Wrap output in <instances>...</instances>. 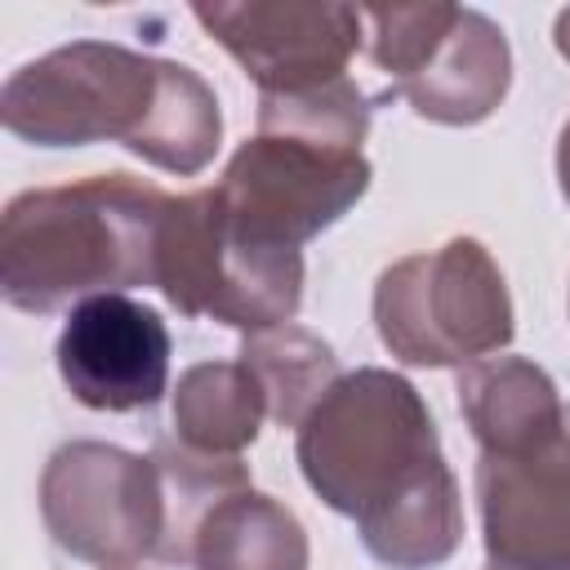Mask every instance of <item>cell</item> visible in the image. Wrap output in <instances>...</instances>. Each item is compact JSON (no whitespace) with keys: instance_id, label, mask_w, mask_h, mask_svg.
I'll return each mask as SVG.
<instances>
[{"instance_id":"1","label":"cell","mask_w":570,"mask_h":570,"mask_svg":"<svg viewBox=\"0 0 570 570\" xmlns=\"http://www.w3.org/2000/svg\"><path fill=\"white\" fill-rule=\"evenodd\" d=\"M312 494L356 521L361 548L387 570H436L463 543V494L441 454L436 419L396 370H352L294 428Z\"/></svg>"},{"instance_id":"2","label":"cell","mask_w":570,"mask_h":570,"mask_svg":"<svg viewBox=\"0 0 570 570\" xmlns=\"http://www.w3.org/2000/svg\"><path fill=\"white\" fill-rule=\"evenodd\" d=\"M0 120L31 147L120 142L191 178L223 142V107L200 71L111 40H71L22 62L0 89Z\"/></svg>"},{"instance_id":"3","label":"cell","mask_w":570,"mask_h":570,"mask_svg":"<svg viewBox=\"0 0 570 570\" xmlns=\"http://www.w3.org/2000/svg\"><path fill=\"white\" fill-rule=\"evenodd\" d=\"M169 191L125 169L31 187L0 218V294L49 316L94 294L156 285V232Z\"/></svg>"},{"instance_id":"4","label":"cell","mask_w":570,"mask_h":570,"mask_svg":"<svg viewBox=\"0 0 570 570\" xmlns=\"http://www.w3.org/2000/svg\"><path fill=\"white\" fill-rule=\"evenodd\" d=\"M374 330L396 361L445 370L503 352L517 316L494 254L476 236H450L379 272Z\"/></svg>"},{"instance_id":"5","label":"cell","mask_w":570,"mask_h":570,"mask_svg":"<svg viewBox=\"0 0 570 570\" xmlns=\"http://www.w3.org/2000/svg\"><path fill=\"white\" fill-rule=\"evenodd\" d=\"M365 53L392 80L387 98H405L419 120L481 125L512 89V49L499 22L463 4L361 9Z\"/></svg>"},{"instance_id":"6","label":"cell","mask_w":570,"mask_h":570,"mask_svg":"<svg viewBox=\"0 0 570 570\" xmlns=\"http://www.w3.org/2000/svg\"><path fill=\"white\" fill-rule=\"evenodd\" d=\"M156 289L183 316L232 330L289 325L303 307V254L263 249L227 232L209 187L174 196L156 232Z\"/></svg>"},{"instance_id":"7","label":"cell","mask_w":570,"mask_h":570,"mask_svg":"<svg viewBox=\"0 0 570 570\" xmlns=\"http://www.w3.org/2000/svg\"><path fill=\"white\" fill-rule=\"evenodd\" d=\"M370 160L352 147L258 129L232 151L209 196L227 232L240 240L263 249H303L370 191Z\"/></svg>"},{"instance_id":"8","label":"cell","mask_w":570,"mask_h":570,"mask_svg":"<svg viewBox=\"0 0 570 570\" xmlns=\"http://www.w3.org/2000/svg\"><path fill=\"white\" fill-rule=\"evenodd\" d=\"M40 521L76 561L102 570L138 566L165 539L160 472L120 445L67 441L40 472Z\"/></svg>"},{"instance_id":"9","label":"cell","mask_w":570,"mask_h":570,"mask_svg":"<svg viewBox=\"0 0 570 570\" xmlns=\"http://www.w3.org/2000/svg\"><path fill=\"white\" fill-rule=\"evenodd\" d=\"M191 18L263 94H303L347 76L365 45V13L352 4H258L214 0L191 4Z\"/></svg>"},{"instance_id":"10","label":"cell","mask_w":570,"mask_h":570,"mask_svg":"<svg viewBox=\"0 0 570 570\" xmlns=\"http://www.w3.org/2000/svg\"><path fill=\"white\" fill-rule=\"evenodd\" d=\"M53 361L85 410H147L169 387V330L129 294H94L67 312Z\"/></svg>"},{"instance_id":"11","label":"cell","mask_w":570,"mask_h":570,"mask_svg":"<svg viewBox=\"0 0 570 570\" xmlns=\"http://www.w3.org/2000/svg\"><path fill=\"white\" fill-rule=\"evenodd\" d=\"M485 570H570V428L521 454L476 459Z\"/></svg>"},{"instance_id":"12","label":"cell","mask_w":570,"mask_h":570,"mask_svg":"<svg viewBox=\"0 0 570 570\" xmlns=\"http://www.w3.org/2000/svg\"><path fill=\"white\" fill-rule=\"evenodd\" d=\"M459 414L481 454H521L570 428L552 374L525 356H485L459 370Z\"/></svg>"},{"instance_id":"13","label":"cell","mask_w":570,"mask_h":570,"mask_svg":"<svg viewBox=\"0 0 570 570\" xmlns=\"http://www.w3.org/2000/svg\"><path fill=\"white\" fill-rule=\"evenodd\" d=\"M312 548L303 521L263 490L218 499L191 534V570H307Z\"/></svg>"},{"instance_id":"14","label":"cell","mask_w":570,"mask_h":570,"mask_svg":"<svg viewBox=\"0 0 570 570\" xmlns=\"http://www.w3.org/2000/svg\"><path fill=\"white\" fill-rule=\"evenodd\" d=\"M174 436L200 454H240L254 445L267 401L258 379L240 361H200L178 374L174 387Z\"/></svg>"},{"instance_id":"15","label":"cell","mask_w":570,"mask_h":570,"mask_svg":"<svg viewBox=\"0 0 570 570\" xmlns=\"http://www.w3.org/2000/svg\"><path fill=\"white\" fill-rule=\"evenodd\" d=\"M236 361L258 379L267 419L276 428H298L312 405L338 383L334 347L303 325H272L245 334Z\"/></svg>"},{"instance_id":"16","label":"cell","mask_w":570,"mask_h":570,"mask_svg":"<svg viewBox=\"0 0 570 570\" xmlns=\"http://www.w3.org/2000/svg\"><path fill=\"white\" fill-rule=\"evenodd\" d=\"M151 463L165 490V539L156 548V561L187 566L200 517L218 499L249 490V468L240 454H200V450H187L178 436H160L151 450Z\"/></svg>"},{"instance_id":"17","label":"cell","mask_w":570,"mask_h":570,"mask_svg":"<svg viewBox=\"0 0 570 570\" xmlns=\"http://www.w3.org/2000/svg\"><path fill=\"white\" fill-rule=\"evenodd\" d=\"M370 98L352 76L330 80L321 89L303 94H263L258 98V129H281V134H303L316 142L352 147L361 151L370 134Z\"/></svg>"},{"instance_id":"18","label":"cell","mask_w":570,"mask_h":570,"mask_svg":"<svg viewBox=\"0 0 570 570\" xmlns=\"http://www.w3.org/2000/svg\"><path fill=\"white\" fill-rule=\"evenodd\" d=\"M557 183H561V196L570 205V116H566V125L557 134Z\"/></svg>"},{"instance_id":"19","label":"cell","mask_w":570,"mask_h":570,"mask_svg":"<svg viewBox=\"0 0 570 570\" xmlns=\"http://www.w3.org/2000/svg\"><path fill=\"white\" fill-rule=\"evenodd\" d=\"M552 45H557V53L570 62V4L557 13V22H552Z\"/></svg>"},{"instance_id":"20","label":"cell","mask_w":570,"mask_h":570,"mask_svg":"<svg viewBox=\"0 0 570 570\" xmlns=\"http://www.w3.org/2000/svg\"><path fill=\"white\" fill-rule=\"evenodd\" d=\"M116 570H142V561H138V566H116Z\"/></svg>"}]
</instances>
